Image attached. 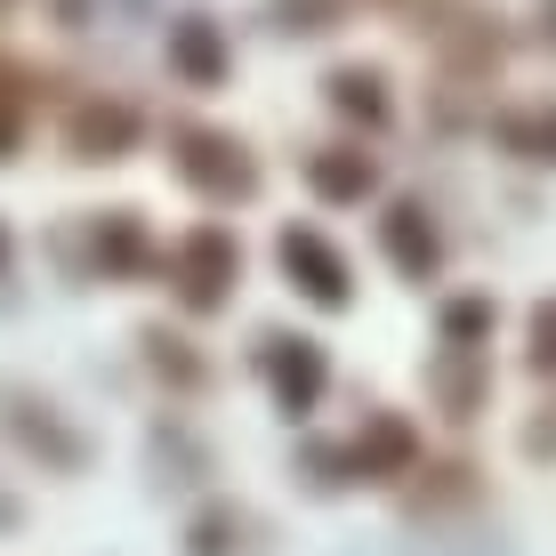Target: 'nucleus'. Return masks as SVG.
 <instances>
[{"instance_id": "obj_1", "label": "nucleus", "mask_w": 556, "mask_h": 556, "mask_svg": "<svg viewBox=\"0 0 556 556\" xmlns=\"http://www.w3.org/2000/svg\"><path fill=\"white\" fill-rule=\"evenodd\" d=\"M282 258H291V266H306V275H315V282H306V291H315V299H339V258L323 251L315 235H282Z\"/></svg>"}, {"instance_id": "obj_2", "label": "nucleus", "mask_w": 556, "mask_h": 556, "mask_svg": "<svg viewBox=\"0 0 556 556\" xmlns=\"http://www.w3.org/2000/svg\"><path fill=\"white\" fill-rule=\"evenodd\" d=\"M363 178H371V162H363V169H355V162H315V186H323V194H355Z\"/></svg>"}]
</instances>
